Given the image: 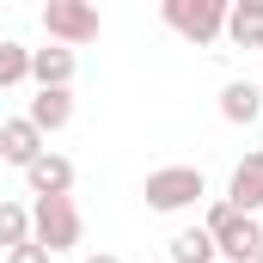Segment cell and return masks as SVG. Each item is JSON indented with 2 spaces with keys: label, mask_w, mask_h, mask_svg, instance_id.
Listing matches in <instances>:
<instances>
[{
  "label": "cell",
  "mask_w": 263,
  "mask_h": 263,
  "mask_svg": "<svg viewBox=\"0 0 263 263\" xmlns=\"http://www.w3.org/2000/svg\"><path fill=\"white\" fill-rule=\"evenodd\" d=\"M165 263H220V251H214L208 227H184V233H172V251H165Z\"/></svg>",
  "instance_id": "obj_13"
},
{
  "label": "cell",
  "mask_w": 263,
  "mask_h": 263,
  "mask_svg": "<svg viewBox=\"0 0 263 263\" xmlns=\"http://www.w3.org/2000/svg\"><path fill=\"white\" fill-rule=\"evenodd\" d=\"M227 208H239V214H257L263 208V153H245L239 165H233V178H227Z\"/></svg>",
  "instance_id": "obj_7"
},
{
  "label": "cell",
  "mask_w": 263,
  "mask_h": 263,
  "mask_svg": "<svg viewBox=\"0 0 263 263\" xmlns=\"http://www.w3.org/2000/svg\"><path fill=\"white\" fill-rule=\"evenodd\" d=\"M141 196H147L153 214H184V208H196L208 196V178H202L196 165H159V172H147Z\"/></svg>",
  "instance_id": "obj_2"
},
{
  "label": "cell",
  "mask_w": 263,
  "mask_h": 263,
  "mask_svg": "<svg viewBox=\"0 0 263 263\" xmlns=\"http://www.w3.org/2000/svg\"><path fill=\"white\" fill-rule=\"evenodd\" d=\"M86 263H123V257H110V251H98V257H86Z\"/></svg>",
  "instance_id": "obj_17"
},
{
  "label": "cell",
  "mask_w": 263,
  "mask_h": 263,
  "mask_svg": "<svg viewBox=\"0 0 263 263\" xmlns=\"http://www.w3.org/2000/svg\"><path fill=\"white\" fill-rule=\"evenodd\" d=\"M43 31H49V43H62V49H86V43H98L104 18H98V6H86V0H49V6H43Z\"/></svg>",
  "instance_id": "obj_5"
},
{
  "label": "cell",
  "mask_w": 263,
  "mask_h": 263,
  "mask_svg": "<svg viewBox=\"0 0 263 263\" xmlns=\"http://www.w3.org/2000/svg\"><path fill=\"white\" fill-rule=\"evenodd\" d=\"M25 184H31V196H67V190H73V159L43 153V159L25 172Z\"/></svg>",
  "instance_id": "obj_10"
},
{
  "label": "cell",
  "mask_w": 263,
  "mask_h": 263,
  "mask_svg": "<svg viewBox=\"0 0 263 263\" xmlns=\"http://www.w3.org/2000/svg\"><path fill=\"white\" fill-rule=\"evenodd\" d=\"M43 153H49V147H43V135L31 129L25 117H6V123H0V159H6V165L31 172V165H37Z\"/></svg>",
  "instance_id": "obj_8"
},
{
  "label": "cell",
  "mask_w": 263,
  "mask_h": 263,
  "mask_svg": "<svg viewBox=\"0 0 263 263\" xmlns=\"http://www.w3.org/2000/svg\"><path fill=\"white\" fill-rule=\"evenodd\" d=\"M80 233H86V220H80L73 196H37L31 202V245H43L49 257L55 251H73Z\"/></svg>",
  "instance_id": "obj_3"
},
{
  "label": "cell",
  "mask_w": 263,
  "mask_h": 263,
  "mask_svg": "<svg viewBox=\"0 0 263 263\" xmlns=\"http://www.w3.org/2000/svg\"><path fill=\"white\" fill-rule=\"evenodd\" d=\"M159 18H165L184 43H196V49H208L214 37H227V0H165Z\"/></svg>",
  "instance_id": "obj_4"
},
{
  "label": "cell",
  "mask_w": 263,
  "mask_h": 263,
  "mask_svg": "<svg viewBox=\"0 0 263 263\" xmlns=\"http://www.w3.org/2000/svg\"><path fill=\"white\" fill-rule=\"evenodd\" d=\"M220 117L239 123V129H251V123L263 117V92L251 86V80H227V86H220Z\"/></svg>",
  "instance_id": "obj_9"
},
{
  "label": "cell",
  "mask_w": 263,
  "mask_h": 263,
  "mask_svg": "<svg viewBox=\"0 0 263 263\" xmlns=\"http://www.w3.org/2000/svg\"><path fill=\"white\" fill-rule=\"evenodd\" d=\"M25 80H31V49L6 37V43H0V92H12V86H25Z\"/></svg>",
  "instance_id": "obj_15"
},
{
  "label": "cell",
  "mask_w": 263,
  "mask_h": 263,
  "mask_svg": "<svg viewBox=\"0 0 263 263\" xmlns=\"http://www.w3.org/2000/svg\"><path fill=\"white\" fill-rule=\"evenodd\" d=\"M6 263H49L43 245H18V251H6Z\"/></svg>",
  "instance_id": "obj_16"
},
{
  "label": "cell",
  "mask_w": 263,
  "mask_h": 263,
  "mask_svg": "<svg viewBox=\"0 0 263 263\" xmlns=\"http://www.w3.org/2000/svg\"><path fill=\"white\" fill-rule=\"evenodd\" d=\"M25 123H31L37 135L67 129V123H73V92H37V98H31V110H25Z\"/></svg>",
  "instance_id": "obj_11"
},
{
  "label": "cell",
  "mask_w": 263,
  "mask_h": 263,
  "mask_svg": "<svg viewBox=\"0 0 263 263\" xmlns=\"http://www.w3.org/2000/svg\"><path fill=\"white\" fill-rule=\"evenodd\" d=\"M257 263H263V251H257Z\"/></svg>",
  "instance_id": "obj_18"
},
{
  "label": "cell",
  "mask_w": 263,
  "mask_h": 263,
  "mask_svg": "<svg viewBox=\"0 0 263 263\" xmlns=\"http://www.w3.org/2000/svg\"><path fill=\"white\" fill-rule=\"evenodd\" d=\"M227 37H233L239 49H263V0L227 6Z\"/></svg>",
  "instance_id": "obj_12"
},
{
  "label": "cell",
  "mask_w": 263,
  "mask_h": 263,
  "mask_svg": "<svg viewBox=\"0 0 263 263\" xmlns=\"http://www.w3.org/2000/svg\"><path fill=\"white\" fill-rule=\"evenodd\" d=\"M0 245H6V251L31 245V208H25V202H0Z\"/></svg>",
  "instance_id": "obj_14"
},
{
  "label": "cell",
  "mask_w": 263,
  "mask_h": 263,
  "mask_svg": "<svg viewBox=\"0 0 263 263\" xmlns=\"http://www.w3.org/2000/svg\"><path fill=\"white\" fill-rule=\"evenodd\" d=\"M202 227H208V239H214L220 263H257V251H263V220H257V214H239V208L214 202Z\"/></svg>",
  "instance_id": "obj_1"
},
{
  "label": "cell",
  "mask_w": 263,
  "mask_h": 263,
  "mask_svg": "<svg viewBox=\"0 0 263 263\" xmlns=\"http://www.w3.org/2000/svg\"><path fill=\"white\" fill-rule=\"evenodd\" d=\"M73 73H80V55H73V49H62V43L31 49V80H37V92H67Z\"/></svg>",
  "instance_id": "obj_6"
}]
</instances>
